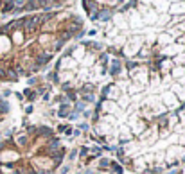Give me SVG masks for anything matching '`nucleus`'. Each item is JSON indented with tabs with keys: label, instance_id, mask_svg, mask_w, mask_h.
Wrapping results in <instances>:
<instances>
[]
</instances>
